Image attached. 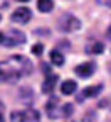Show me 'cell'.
Wrapping results in <instances>:
<instances>
[{
	"label": "cell",
	"instance_id": "17",
	"mask_svg": "<svg viewBox=\"0 0 111 122\" xmlns=\"http://www.w3.org/2000/svg\"><path fill=\"white\" fill-rule=\"evenodd\" d=\"M42 48H44L42 44H34V46H32V54H36V56H40V54H42V51H44Z\"/></svg>",
	"mask_w": 111,
	"mask_h": 122
},
{
	"label": "cell",
	"instance_id": "10",
	"mask_svg": "<svg viewBox=\"0 0 111 122\" xmlns=\"http://www.w3.org/2000/svg\"><path fill=\"white\" fill-rule=\"evenodd\" d=\"M37 7H39L40 12L47 14V12H51L54 9V2L52 0H37Z\"/></svg>",
	"mask_w": 111,
	"mask_h": 122
},
{
	"label": "cell",
	"instance_id": "9",
	"mask_svg": "<svg viewBox=\"0 0 111 122\" xmlns=\"http://www.w3.org/2000/svg\"><path fill=\"white\" fill-rule=\"evenodd\" d=\"M103 49H104L103 44L98 42V41H96V42H91V44L86 46V53H89V54H101Z\"/></svg>",
	"mask_w": 111,
	"mask_h": 122
},
{
	"label": "cell",
	"instance_id": "23",
	"mask_svg": "<svg viewBox=\"0 0 111 122\" xmlns=\"http://www.w3.org/2000/svg\"><path fill=\"white\" fill-rule=\"evenodd\" d=\"M0 20H2V17H0Z\"/></svg>",
	"mask_w": 111,
	"mask_h": 122
},
{
	"label": "cell",
	"instance_id": "16",
	"mask_svg": "<svg viewBox=\"0 0 111 122\" xmlns=\"http://www.w3.org/2000/svg\"><path fill=\"white\" fill-rule=\"evenodd\" d=\"M72 114V105L71 103H66L64 107H62V115H64V117H69Z\"/></svg>",
	"mask_w": 111,
	"mask_h": 122
},
{
	"label": "cell",
	"instance_id": "14",
	"mask_svg": "<svg viewBox=\"0 0 111 122\" xmlns=\"http://www.w3.org/2000/svg\"><path fill=\"white\" fill-rule=\"evenodd\" d=\"M103 90V85H94V86H88L86 90H84V97H96L99 92Z\"/></svg>",
	"mask_w": 111,
	"mask_h": 122
},
{
	"label": "cell",
	"instance_id": "4",
	"mask_svg": "<svg viewBox=\"0 0 111 122\" xmlns=\"http://www.w3.org/2000/svg\"><path fill=\"white\" fill-rule=\"evenodd\" d=\"M30 19H32V12H30L27 7H19L17 10H13L12 14V20L19 22V24H27Z\"/></svg>",
	"mask_w": 111,
	"mask_h": 122
},
{
	"label": "cell",
	"instance_id": "13",
	"mask_svg": "<svg viewBox=\"0 0 111 122\" xmlns=\"http://www.w3.org/2000/svg\"><path fill=\"white\" fill-rule=\"evenodd\" d=\"M10 120H12V122H29L27 112H19V110H15V112H12Z\"/></svg>",
	"mask_w": 111,
	"mask_h": 122
},
{
	"label": "cell",
	"instance_id": "18",
	"mask_svg": "<svg viewBox=\"0 0 111 122\" xmlns=\"http://www.w3.org/2000/svg\"><path fill=\"white\" fill-rule=\"evenodd\" d=\"M98 4H103V5H111V0H96Z\"/></svg>",
	"mask_w": 111,
	"mask_h": 122
},
{
	"label": "cell",
	"instance_id": "1",
	"mask_svg": "<svg viewBox=\"0 0 111 122\" xmlns=\"http://www.w3.org/2000/svg\"><path fill=\"white\" fill-rule=\"evenodd\" d=\"M32 71V63L20 54L10 56L9 61H0V83H13L20 76H27Z\"/></svg>",
	"mask_w": 111,
	"mask_h": 122
},
{
	"label": "cell",
	"instance_id": "11",
	"mask_svg": "<svg viewBox=\"0 0 111 122\" xmlns=\"http://www.w3.org/2000/svg\"><path fill=\"white\" fill-rule=\"evenodd\" d=\"M51 61H52V65H56V66H62V65H64V54H62L61 51H57V49H54L51 53Z\"/></svg>",
	"mask_w": 111,
	"mask_h": 122
},
{
	"label": "cell",
	"instance_id": "12",
	"mask_svg": "<svg viewBox=\"0 0 111 122\" xmlns=\"http://www.w3.org/2000/svg\"><path fill=\"white\" fill-rule=\"evenodd\" d=\"M19 95H20V98H24V103H27V105L32 102V98H34V95H32V92H30V88H29V86L20 88Z\"/></svg>",
	"mask_w": 111,
	"mask_h": 122
},
{
	"label": "cell",
	"instance_id": "6",
	"mask_svg": "<svg viewBox=\"0 0 111 122\" xmlns=\"http://www.w3.org/2000/svg\"><path fill=\"white\" fill-rule=\"evenodd\" d=\"M45 110H47V115L51 119H57L59 115H62V107L59 105V100L56 97H52L45 105Z\"/></svg>",
	"mask_w": 111,
	"mask_h": 122
},
{
	"label": "cell",
	"instance_id": "8",
	"mask_svg": "<svg viewBox=\"0 0 111 122\" xmlns=\"http://www.w3.org/2000/svg\"><path fill=\"white\" fill-rule=\"evenodd\" d=\"M76 88H77V83L74 80H66V81H62V85H61V92L64 95H72L76 92Z\"/></svg>",
	"mask_w": 111,
	"mask_h": 122
},
{
	"label": "cell",
	"instance_id": "21",
	"mask_svg": "<svg viewBox=\"0 0 111 122\" xmlns=\"http://www.w3.org/2000/svg\"><path fill=\"white\" fill-rule=\"evenodd\" d=\"M0 122H5V119H4V115H2V112H0Z\"/></svg>",
	"mask_w": 111,
	"mask_h": 122
},
{
	"label": "cell",
	"instance_id": "15",
	"mask_svg": "<svg viewBox=\"0 0 111 122\" xmlns=\"http://www.w3.org/2000/svg\"><path fill=\"white\" fill-rule=\"evenodd\" d=\"M27 119H29V122H37L40 119V115L37 110H27Z\"/></svg>",
	"mask_w": 111,
	"mask_h": 122
},
{
	"label": "cell",
	"instance_id": "19",
	"mask_svg": "<svg viewBox=\"0 0 111 122\" xmlns=\"http://www.w3.org/2000/svg\"><path fill=\"white\" fill-rule=\"evenodd\" d=\"M4 37H5V34L0 32V44H4Z\"/></svg>",
	"mask_w": 111,
	"mask_h": 122
},
{
	"label": "cell",
	"instance_id": "5",
	"mask_svg": "<svg viewBox=\"0 0 111 122\" xmlns=\"http://www.w3.org/2000/svg\"><path fill=\"white\" fill-rule=\"evenodd\" d=\"M76 75H79L81 78H89V76L96 71V65L93 63V61H88V63H83V65H77L74 68Z\"/></svg>",
	"mask_w": 111,
	"mask_h": 122
},
{
	"label": "cell",
	"instance_id": "7",
	"mask_svg": "<svg viewBox=\"0 0 111 122\" xmlns=\"http://www.w3.org/2000/svg\"><path fill=\"white\" fill-rule=\"evenodd\" d=\"M57 75H47V78L44 80V83H42V92L44 93H51V92L56 88V83H57Z\"/></svg>",
	"mask_w": 111,
	"mask_h": 122
},
{
	"label": "cell",
	"instance_id": "22",
	"mask_svg": "<svg viewBox=\"0 0 111 122\" xmlns=\"http://www.w3.org/2000/svg\"><path fill=\"white\" fill-rule=\"evenodd\" d=\"M17 2H29V0H17Z\"/></svg>",
	"mask_w": 111,
	"mask_h": 122
},
{
	"label": "cell",
	"instance_id": "3",
	"mask_svg": "<svg viewBox=\"0 0 111 122\" xmlns=\"http://www.w3.org/2000/svg\"><path fill=\"white\" fill-rule=\"evenodd\" d=\"M25 42V34L20 32V30H10L9 34H5L4 37V46H19Z\"/></svg>",
	"mask_w": 111,
	"mask_h": 122
},
{
	"label": "cell",
	"instance_id": "20",
	"mask_svg": "<svg viewBox=\"0 0 111 122\" xmlns=\"http://www.w3.org/2000/svg\"><path fill=\"white\" fill-rule=\"evenodd\" d=\"M42 70H44V71H47V73H49V66H47V65H42Z\"/></svg>",
	"mask_w": 111,
	"mask_h": 122
},
{
	"label": "cell",
	"instance_id": "2",
	"mask_svg": "<svg viewBox=\"0 0 111 122\" xmlns=\"http://www.w3.org/2000/svg\"><path fill=\"white\" fill-rule=\"evenodd\" d=\"M57 25L62 32H72V30H77L81 27V20L77 17H74V15H71V14H64V15L59 17Z\"/></svg>",
	"mask_w": 111,
	"mask_h": 122
}]
</instances>
